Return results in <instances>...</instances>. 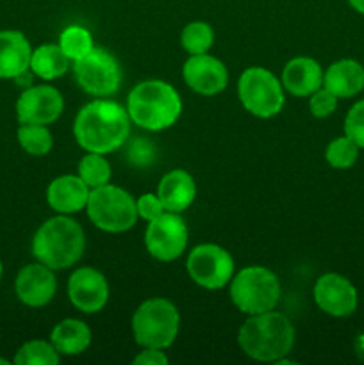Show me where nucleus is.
Segmentation results:
<instances>
[{
	"mask_svg": "<svg viewBox=\"0 0 364 365\" xmlns=\"http://www.w3.org/2000/svg\"><path fill=\"white\" fill-rule=\"evenodd\" d=\"M91 189L79 175H61L46 187V202L57 214L71 216L86 209Z\"/></svg>",
	"mask_w": 364,
	"mask_h": 365,
	"instance_id": "obj_17",
	"label": "nucleus"
},
{
	"mask_svg": "<svg viewBox=\"0 0 364 365\" xmlns=\"http://www.w3.org/2000/svg\"><path fill=\"white\" fill-rule=\"evenodd\" d=\"M70 68V59L59 43H46V45L38 46L32 50L31 56V66L29 70L36 75V77L43 78V81H54V78L63 77Z\"/></svg>",
	"mask_w": 364,
	"mask_h": 365,
	"instance_id": "obj_23",
	"label": "nucleus"
},
{
	"mask_svg": "<svg viewBox=\"0 0 364 365\" xmlns=\"http://www.w3.org/2000/svg\"><path fill=\"white\" fill-rule=\"evenodd\" d=\"M348 4L353 11L364 14V0H348Z\"/></svg>",
	"mask_w": 364,
	"mask_h": 365,
	"instance_id": "obj_35",
	"label": "nucleus"
},
{
	"mask_svg": "<svg viewBox=\"0 0 364 365\" xmlns=\"http://www.w3.org/2000/svg\"><path fill=\"white\" fill-rule=\"evenodd\" d=\"M353 349H355V355L359 356V360L364 362V334H359L353 341Z\"/></svg>",
	"mask_w": 364,
	"mask_h": 365,
	"instance_id": "obj_34",
	"label": "nucleus"
},
{
	"mask_svg": "<svg viewBox=\"0 0 364 365\" xmlns=\"http://www.w3.org/2000/svg\"><path fill=\"white\" fill-rule=\"evenodd\" d=\"M86 250V235L81 223L59 214L46 220L32 237V255L54 271L75 266Z\"/></svg>",
	"mask_w": 364,
	"mask_h": 365,
	"instance_id": "obj_4",
	"label": "nucleus"
},
{
	"mask_svg": "<svg viewBox=\"0 0 364 365\" xmlns=\"http://www.w3.org/2000/svg\"><path fill=\"white\" fill-rule=\"evenodd\" d=\"M32 48L20 31H0V78H16L29 71Z\"/></svg>",
	"mask_w": 364,
	"mask_h": 365,
	"instance_id": "obj_21",
	"label": "nucleus"
},
{
	"mask_svg": "<svg viewBox=\"0 0 364 365\" xmlns=\"http://www.w3.org/2000/svg\"><path fill=\"white\" fill-rule=\"evenodd\" d=\"M63 109V95L50 84L31 86L16 100V118L20 123L52 125L59 120Z\"/></svg>",
	"mask_w": 364,
	"mask_h": 365,
	"instance_id": "obj_12",
	"label": "nucleus"
},
{
	"mask_svg": "<svg viewBox=\"0 0 364 365\" xmlns=\"http://www.w3.org/2000/svg\"><path fill=\"white\" fill-rule=\"evenodd\" d=\"M296 331L288 316L277 310L248 316L238 331V344L248 359L278 362L291 353Z\"/></svg>",
	"mask_w": 364,
	"mask_h": 365,
	"instance_id": "obj_2",
	"label": "nucleus"
},
{
	"mask_svg": "<svg viewBox=\"0 0 364 365\" xmlns=\"http://www.w3.org/2000/svg\"><path fill=\"white\" fill-rule=\"evenodd\" d=\"M189 230L177 212H164L148 221L145 230V248L159 262H173L188 248Z\"/></svg>",
	"mask_w": 364,
	"mask_h": 365,
	"instance_id": "obj_11",
	"label": "nucleus"
},
{
	"mask_svg": "<svg viewBox=\"0 0 364 365\" xmlns=\"http://www.w3.org/2000/svg\"><path fill=\"white\" fill-rule=\"evenodd\" d=\"M2 274H4V266H2V260H0V280H2Z\"/></svg>",
	"mask_w": 364,
	"mask_h": 365,
	"instance_id": "obj_36",
	"label": "nucleus"
},
{
	"mask_svg": "<svg viewBox=\"0 0 364 365\" xmlns=\"http://www.w3.org/2000/svg\"><path fill=\"white\" fill-rule=\"evenodd\" d=\"M282 86L298 98H307L323 86V68L313 57H293L282 70Z\"/></svg>",
	"mask_w": 364,
	"mask_h": 365,
	"instance_id": "obj_18",
	"label": "nucleus"
},
{
	"mask_svg": "<svg viewBox=\"0 0 364 365\" xmlns=\"http://www.w3.org/2000/svg\"><path fill=\"white\" fill-rule=\"evenodd\" d=\"M323 88L341 98L364 91V66L355 59H339L323 71Z\"/></svg>",
	"mask_w": 364,
	"mask_h": 365,
	"instance_id": "obj_20",
	"label": "nucleus"
},
{
	"mask_svg": "<svg viewBox=\"0 0 364 365\" xmlns=\"http://www.w3.org/2000/svg\"><path fill=\"white\" fill-rule=\"evenodd\" d=\"M9 362H7V360H4V359H0V365H7Z\"/></svg>",
	"mask_w": 364,
	"mask_h": 365,
	"instance_id": "obj_37",
	"label": "nucleus"
},
{
	"mask_svg": "<svg viewBox=\"0 0 364 365\" xmlns=\"http://www.w3.org/2000/svg\"><path fill=\"white\" fill-rule=\"evenodd\" d=\"M228 294L239 312L246 316L277 309L282 285L277 274L264 266H246L234 273L228 284Z\"/></svg>",
	"mask_w": 364,
	"mask_h": 365,
	"instance_id": "obj_5",
	"label": "nucleus"
},
{
	"mask_svg": "<svg viewBox=\"0 0 364 365\" xmlns=\"http://www.w3.org/2000/svg\"><path fill=\"white\" fill-rule=\"evenodd\" d=\"M186 271L198 287L220 291L234 277V259L225 248L211 242L195 246L186 259Z\"/></svg>",
	"mask_w": 364,
	"mask_h": 365,
	"instance_id": "obj_10",
	"label": "nucleus"
},
{
	"mask_svg": "<svg viewBox=\"0 0 364 365\" xmlns=\"http://www.w3.org/2000/svg\"><path fill=\"white\" fill-rule=\"evenodd\" d=\"M57 291V280L54 269L41 262L27 264L21 267L14 280V292L24 305L31 309H41L49 305Z\"/></svg>",
	"mask_w": 364,
	"mask_h": 365,
	"instance_id": "obj_16",
	"label": "nucleus"
},
{
	"mask_svg": "<svg viewBox=\"0 0 364 365\" xmlns=\"http://www.w3.org/2000/svg\"><path fill=\"white\" fill-rule=\"evenodd\" d=\"M91 328L81 319H63L50 334V342L64 356L82 355L91 346Z\"/></svg>",
	"mask_w": 364,
	"mask_h": 365,
	"instance_id": "obj_22",
	"label": "nucleus"
},
{
	"mask_svg": "<svg viewBox=\"0 0 364 365\" xmlns=\"http://www.w3.org/2000/svg\"><path fill=\"white\" fill-rule=\"evenodd\" d=\"M359 146L348 135L332 139L325 148V160L334 170H350L359 159Z\"/></svg>",
	"mask_w": 364,
	"mask_h": 365,
	"instance_id": "obj_29",
	"label": "nucleus"
},
{
	"mask_svg": "<svg viewBox=\"0 0 364 365\" xmlns=\"http://www.w3.org/2000/svg\"><path fill=\"white\" fill-rule=\"evenodd\" d=\"M339 98L321 86L309 96V110L314 118H328L338 109Z\"/></svg>",
	"mask_w": 364,
	"mask_h": 365,
	"instance_id": "obj_31",
	"label": "nucleus"
},
{
	"mask_svg": "<svg viewBox=\"0 0 364 365\" xmlns=\"http://www.w3.org/2000/svg\"><path fill=\"white\" fill-rule=\"evenodd\" d=\"M77 175L84 180V184L89 189H95L100 187V185L109 184L113 171H111L109 163H107V159L102 153L88 152L79 160Z\"/></svg>",
	"mask_w": 364,
	"mask_h": 365,
	"instance_id": "obj_27",
	"label": "nucleus"
},
{
	"mask_svg": "<svg viewBox=\"0 0 364 365\" xmlns=\"http://www.w3.org/2000/svg\"><path fill=\"white\" fill-rule=\"evenodd\" d=\"M157 196L166 212L182 214L193 205L196 198V182L186 170H171L161 178Z\"/></svg>",
	"mask_w": 364,
	"mask_h": 365,
	"instance_id": "obj_19",
	"label": "nucleus"
},
{
	"mask_svg": "<svg viewBox=\"0 0 364 365\" xmlns=\"http://www.w3.org/2000/svg\"><path fill=\"white\" fill-rule=\"evenodd\" d=\"M74 75L79 88L96 98H107L120 89L121 68L116 57L102 46L74 61Z\"/></svg>",
	"mask_w": 364,
	"mask_h": 365,
	"instance_id": "obj_9",
	"label": "nucleus"
},
{
	"mask_svg": "<svg viewBox=\"0 0 364 365\" xmlns=\"http://www.w3.org/2000/svg\"><path fill=\"white\" fill-rule=\"evenodd\" d=\"M131 118L125 107L107 98L86 103L74 121V138L84 152L107 155L125 145L131 134Z\"/></svg>",
	"mask_w": 364,
	"mask_h": 365,
	"instance_id": "obj_1",
	"label": "nucleus"
},
{
	"mask_svg": "<svg viewBox=\"0 0 364 365\" xmlns=\"http://www.w3.org/2000/svg\"><path fill=\"white\" fill-rule=\"evenodd\" d=\"M181 45L189 56L207 53L214 45V29L207 21H189L181 32Z\"/></svg>",
	"mask_w": 364,
	"mask_h": 365,
	"instance_id": "obj_26",
	"label": "nucleus"
},
{
	"mask_svg": "<svg viewBox=\"0 0 364 365\" xmlns=\"http://www.w3.org/2000/svg\"><path fill=\"white\" fill-rule=\"evenodd\" d=\"M16 135L20 146L29 155L43 157L54 148V138L52 132L49 130V125L20 123Z\"/></svg>",
	"mask_w": 364,
	"mask_h": 365,
	"instance_id": "obj_24",
	"label": "nucleus"
},
{
	"mask_svg": "<svg viewBox=\"0 0 364 365\" xmlns=\"http://www.w3.org/2000/svg\"><path fill=\"white\" fill-rule=\"evenodd\" d=\"M313 296L318 309L332 317L352 316L359 305V292L355 285L339 273L321 274L314 284Z\"/></svg>",
	"mask_w": 364,
	"mask_h": 365,
	"instance_id": "obj_13",
	"label": "nucleus"
},
{
	"mask_svg": "<svg viewBox=\"0 0 364 365\" xmlns=\"http://www.w3.org/2000/svg\"><path fill=\"white\" fill-rule=\"evenodd\" d=\"M182 78L196 95L214 96L227 88L228 70L218 57L209 53H196L189 56L182 66Z\"/></svg>",
	"mask_w": 364,
	"mask_h": 365,
	"instance_id": "obj_15",
	"label": "nucleus"
},
{
	"mask_svg": "<svg viewBox=\"0 0 364 365\" xmlns=\"http://www.w3.org/2000/svg\"><path fill=\"white\" fill-rule=\"evenodd\" d=\"M59 46L66 53L68 59L77 61L91 52L95 43H93V36L88 29L81 27V25H71L61 32Z\"/></svg>",
	"mask_w": 364,
	"mask_h": 365,
	"instance_id": "obj_28",
	"label": "nucleus"
},
{
	"mask_svg": "<svg viewBox=\"0 0 364 365\" xmlns=\"http://www.w3.org/2000/svg\"><path fill=\"white\" fill-rule=\"evenodd\" d=\"M238 98L246 113L266 120L284 109V86L266 68L250 66L238 81Z\"/></svg>",
	"mask_w": 364,
	"mask_h": 365,
	"instance_id": "obj_8",
	"label": "nucleus"
},
{
	"mask_svg": "<svg viewBox=\"0 0 364 365\" xmlns=\"http://www.w3.org/2000/svg\"><path fill=\"white\" fill-rule=\"evenodd\" d=\"M13 362L16 365H57L61 362V355L50 341L34 339L18 349Z\"/></svg>",
	"mask_w": 364,
	"mask_h": 365,
	"instance_id": "obj_25",
	"label": "nucleus"
},
{
	"mask_svg": "<svg viewBox=\"0 0 364 365\" xmlns=\"http://www.w3.org/2000/svg\"><path fill=\"white\" fill-rule=\"evenodd\" d=\"M86 212L89 221L107 234H121L138 223L136 200L131 192L113 184L91 189Z\"/></svg>",
	"mask_w": 364,
	"mask_h": 365,
	"instance_id": "obj_7",
	"label": "nucleus"
},
{
	"mask_svg": "<svg viewBox=\"0 0 364 365\" xmlns=\"http://www.w3.org/2000/svg\"><path fill=\"white\" fill-rule=\"evenodd\" d=\"M68 298L82 314H96L109 302V284L95 267H77L68 280Z\"/></svg>",
	"mask_w": 364,
	"mask_h": 365,
	"instance_id": "obj_14",
	"label": "nucleus"
},
{
	"mask_svg": "<svg viewBox=\"0 0 364 365\" xmlns=\"http://www.w3.org/2000/svg\"><path fill=\"white\" fill-rule=\"evenodd\" d=\"M125 109L139 128L161 132L177 123L182 114V98L168 82L148 78L131 89Z\"/></svg>",
	"mask_w": 364,
	"mask_h": 365,
	"instance_id": "obj_3",
	"label": "nucleus"
},
{
	"mask_svg": "<svg viewBox=\"0 0 364 365\" xmlns=\"http://www.w3.org/2000/svg\"><path fill=\"white\" fill-rule=\"evenodd\" d=\"M136 210H138V217H141L143 221H153L156 217H159L161 214L166 212V209H164L163 202H161V198L157 196V192L153 195V192H145V195L139 196L138 200H136Z\"/></svg>",
	"mask_w": 364,
	"mask_h": 365,
	"instance_id": "obj_32",
	"label": "nucleus"
},
{
	"mask_svg": "<svg viewBox=\"0 0 364 365\" xmlns=\"http://www.w3.org/2000/svg\"><path fill=\"white\" fill-rule=\"evenodd\" d=\"M132 364L134 365H166L168 355L164 353V349L141 348V353H138V355L134 356Z\"/></svg>",
	"mask_w": 364,
	"mask_h": 365,
	"instance_id": "obj_33",
	"label": "nucleus"
},
{
	"mask_svg": "<svg viewBox=\"0 0 364 365\" xmlns=\"http://www.w3.org/2000/svg\"><path fill=\"white\" fill-rule=\"evenodd\" d=\"M345 135H348L359 148H364V98L353 103L345 118Z\"/></svg>",
	"mask_w": 364,
	"mask_h": 365,
	"instance_id": "obj_30",
	"label": "nucleus"
},
{
	"mask_svg": "<svg viewBox=\"0 0 364 365\" xmlns=\"http://www.w3.org/2000/svg\"><path fill=\"white\" fill-rule=\"evenodd\" d=\"M181 330L178 309L166 298L145 299L132 316V335L139 348L168 349Z\"/></svg>",
	"mask_w": 364,
	"mask_h": 365,
	"instance_id": "obj_6",
	"label": "nucleus"
}]
</instances>
